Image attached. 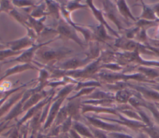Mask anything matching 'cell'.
Here are the masks:
<instances>
[{"mask_svg":"<svg viewBox=\"0 0 159 138\" xmlns=\"http://www.w3.org/2000/svg\"><path fill=\"white\" fill-rule=\"evenodd\" d=\"M71 51H72L67 48H60L58 50L51 49L43 51L40 50L37 53V55L38 54L39 57L42 59L46 61H49L61 59L65 57L66 55L70 54Z\"/></svg>","mask_w":159,"mask_h":138,"instance_id":"1","label":"cell"},{"mask_svg":"<svg viewBox=\"0 0 159 138\" xmlns=\"http://www.w3.org/2000/svg\"><path fill=\"white\" fill-rule=\"evenodd\" d=\"M57 32H58L63 37H65L69 39H73L78 44L80 45H83L81 41L78 37L75 30L73 29V28L71 26L68 25L66 24L61 22L57 27Z\"/></svg>","mask_w":159,"mask_h":138,"instance_id":"2","label":"cell"},{"mask_svg":"<svg viewBox=\"0 0 159 138\" xmlns=\"http://www.w3.org/2000/svg\"><path fill=\"white\" fill-rule=\"evenodd\" d=\"M33 43V38L25 37L20 40H18L14 41L9 42L8 45L10 46L11 50L13 51H20V49L24 48L28 46H30Z\"/></svg>","mask_w":159,"mask_h":138,"instance_id":"3","label":"cell"},{"mask_svg":"<svg viewBox=\"0 0 159 138\" xmlns=\"http://www.w3.org/2000/svg\"><path fill=\"white\" fill-rule=\"evenodd\" d=\"M45 43L43 44H40V45H38L37 46H32V48H30L29 49L27 50V51H26L25 52H24V53H22V54L17 58L16 59H14V60H11L8 62H11L12 61H17L19 62H22V63H29V61H30L31 59L32 58V56L34 55V53H35V51H36V50H37L38 48H40L41 46L45 45Z\"/></svg>","mask_w":159,"mask_h":138,"instance_id":"4","label":"cell"},{"mask_svg":"<svg viewBox=\"0 0 159 138\" xmlns=\"http://www.w3.org/2000/svg\"><path fill=\"white\" fill-rule=\"evenodd\" d=\"M85 60L83 59L81 60L80 59V58H75L73 59H70L68 61H67L66 63L62 64L60 67L61 69H65V70H69V69H75L78 67H79L80 66H81L83 63H84Z\"/></svg>","mask_w":159,"mask_h":138,"instance_id":"5","label":"cell"},{"mask_svg":"<svg viewBox=\"0 0 159 138\" xmlns=\"http://www.w3.org/2000/svg\"><path fill=\"white\" fill-rule=\"evenodd\" d=\"M33 67H32L31 66H30L29 64H24V65H22V66H18L16 67H13L12 69H9L8 71H7L6 74L2 77V78L0 79H4V77L12 74H14V73H16L17 72H20L22 71H24V70H25V69H31Z\"/></svg>","mask_w":159,"mask_h":138,"instance_id":"6","label":"cell"},{"mask_svg":"<svg viewBox=\"0 0 159 138\" xmlns=\"http://www.w3.org/2000/svg\"><path fill=\"white\" fill-rule=\"evenodd\" d=\"M13 2L14 3L15 5L17 6H34V1H13Z\"/></svg>","mask_w":159,"mask_h":138,"instance_id":"7","label":"cell"},{"mask_svg":"<svg viewBox=\"0 0 159 138\" xmlns=\"http://www.w3.org/2000/svg\"><path fill=\"white\" fill-rule=\"evenodd\" d=\"M85 7V6H83V5L81 6L80 4H78L76 1L71 2V3L68 4V6H66V7L70 10H74V9L79 8V7Z\"/></svg>","mask_w":159,"mask_h":138,"instance_id":"8","label":"cell"}]
</instances>
